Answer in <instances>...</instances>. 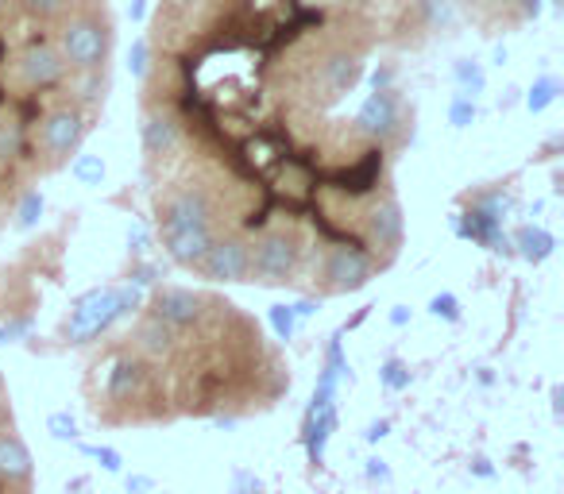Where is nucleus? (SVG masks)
Returning <instances> with one entry per match:
<instances>
[{"instance_id":"7ed1b4c3","label":"nucleus","mask_w":564,"mask_h":494,"mask_svg":"<svg viewBox=\"0 0 564 494\" xmlns=\"http://www.w3.org/2000/svg\"><path fill=\"white\" fill-rule=\"evenodd\" d=\"M197 275L213 283H248V240L240 235H220L197 263Z\"/></svg>"},{"instance_id":"f257e3e1","label":"nucleus","mask_w":564,"mask_h":494,"mask_svg":"<svg viewBox=\"0 0 564 494\" xmlns=\"http://www.w3.org/2000/svg\"><path fill=\"white\" fill-rule=\"evenodd\" d=\"M51 40H55L58 55H63L66 74H74V78H82V74H109L112 40H117L109 4L105 0H78L51 28Z\"/></svg>"},{"instance_id":"20e7f679","label":"nucleus","mask_w":564,"mask_h":494,"mask_svg":"<svg viewBox=\"0 0 564 494\" xmlns=\"http://www.w3.org/2000/svg\"><path fill=\"white\" fill-rule=\"evenodd\" d=\"M0 483L32 486V452L17 429H0Z\"/></svg>"},{"instance_id":"f03ea898","label":"nucleus","mask_w":564,"mask_h":494,"mask_svg":"<svg viewBox=\"0 0 564 494\" xmlns=\"http://www.w3.org/2000/svg\"><path fill=\"white\" fill-rule=\"evenodd\" d=\"M89 120H94V112L82 109L70 89H58V94L43 105V112L32 124L35 171L40 174L58 171V166L82 147V140H86V132H89Z\"/></svg>"}]
</instances>
